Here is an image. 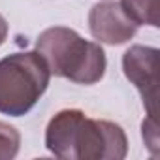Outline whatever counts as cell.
Instances as JSON below:
<instances>
[{"mask_svg": "<svg viewBox=\"0 0 160 160\" xmlns=\"http://www.w3.org/2000/svg\"><path fill=\"white\" fill-rule=\"evenodd\" d=\"M21 147V134L15 126L0 121V160H12Z\"/></svg>", "mask_w": 160, "mask_h": 160, "instance_id": "7", "label": "cell"}, {"mask_svg": "<svg viewBox=\"0 0 160 160\" xmlns=\"http://www.w3.org/2000/svg\"><path fill=\"white\" fill-rule=\"evenodd\" d=\"M141 134H143L145 145L151 149L152 154H156V149H158V132H156V119L154 117L147 115V119L141 124Z\"/></svg>", "mask_w": 160, "mask_h": 160, "instance_id": "8", "label": "cell"}, {"mask_svg": "<svg viewBox=\"0 0 160 160\" xmlns=\"http://www.w3.org/2000/svg\"><path fill=\"white\" fill-rule=\"evenodd\" d=\"M89 30L100 43L122 45L136 36L138 25L124 13L119 2H100L89 12Z\"/></svg>", "mask_w": 160, "mask_h": 160, "instance_id": "5", "label": "cell"}, {"mask_svg": "<svg viewBox=\"0 0 160 160\" xmlns=\"http://www.w3.org/2000/svg\"><path fill=\"white\" fill-rule=\"evenodd\" d=\"M45 147L66 160H122L128 138L111 121L91 119L81 109H62L47 122Z\"/></svg>", "mask_w": 160, "mask_h": 160, "instance_id": "1", "label": "cell"}, {"mask_svg": "<svg viewBox=\"0 0 160 160\" xmlns=\"http://www.w3.org/2000/svg\"><path fill=\"white\" fill-rule=\"evenodd\" d=\"M119 4L138 27H158V0H121Z\"/></svg>", "mask_w": 160, "mask_h": 160, "instance_id": "6", "label": "cell"}, {"mask_svg": "<svg viewBox=\"0 0 160 160\" xmlns=\"http://www.w3.org/2000/svg\"><path fill=\"white\" fill-rule=\"evenodd\" d=\"M51 72L38 51L12 53L0 58V113L27 115L49 87Z\"/></svg>", "mask_w": 160, "mask_h": 160, "instance_id": "3", "label": "cell"}, {"mask_svg": "<svg viewBox=\"0 0 160 160\" xmlns=\"http://www.w3.org/2000/svg\"><path fill=\"white\" fill-rule=\"evenodd\" d=\"M8 21L2 17V15H0V45H2L4 42H6V38H8Z\"/></svg>", "mask_w": 160, "mask_h": 160, "instance_id": "9", "label": "cell"}, {"mask_svg": "<svg viewBox=\"0 0 160 160\" xmlns=\"http://www.w3.org/2000/svg\"><path fill=\"white\" fill-rule=\"evenodd\" d=\"M51 75L66 77L79 85H94L106 73V53L100 43L81 38L73 28L51 27L36 40Z\"/></svg>", "mask_w": 160, "mask_h": 160, "instance_id": "2", "label": "cell"}, {"mask_svg": "<svg viewBox=\"0 0 160 160\" xmlns=\"http://www.w3.org/2000/svg\"><path fill=\"white\" fill-rule=\"evenodd\" d=\"M158 49L149 45H132L122 55V72L139 91L149 117L156 119L158 108Z\"/></svg>", "mask_w": 160, "mask_h": 160, "instance_id": "4", "label": "cell"}]
</instances>
